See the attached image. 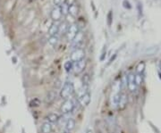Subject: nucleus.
Returning a JSON list of instances; mask_svg holds the SVG:
<instances>
[{"mask_svg": "<svg viewBox=\"0 0 161 133\" xmlns=\"http://www.w3.org/2000/svg\"><path fill=\"white\" fill-rule=\"evenodd\" d=\"M74 93V85L71 81H66L63 85L60 90V97L62 99L66 100L70 98L72 95Z\"/></svg>", "mask_w": 161, "mask_h": 133, "instance_id": "nucleus-1", "label": "nucleus"}, {"mask_svg": "<svg viewBox=\"0 0 161 133\" xmlns=\"http://www.w3.org/2000/svg\"><path fill=\"white\" fill-rule=\"evenodd\" d=\"M75 108V104L74 101L71 98L66 99L61 105L60 107V112L63 114H68V113H72Z\"/></svg>", "mask_w": 161, "mask_h": 133, "instance_id": "nucleus-2", "label": "nucleus"}, {"mask_svg": "<svg viewBox=\"0 0 161 133\" xmlns=\"http://www.w3.org/2000/svg\"><path fill=\"white\" fill-rule=\"evenodd\" d=\"M85 56V51L82 48H75L73 50V52L71 53L70 55V61L73 63H76L80 60H83Z\"/></svg>", "mask_w": 161, "mask_h": 133, "instance_id": "nucleus-3", "label": "nucleus"}, {"mask_svg": "<svg viewBox=\"0 0 161 133\" xmlns=\"http://www.w3.org/2000/svg\"><path fill=\"white\" fill-rule=\"evenodd\" d=\"M79 31H80V30H79L78 24L74 23V24L70 25V26L68 27V30H67L66 33L67 40H68V41H72Z\"/></svg>", "mask_w": 161, "mask_h": 133, "instance_id": "nucleus-4", "label": "nucleus"}, {"mask_svg": "<svg viewBox=\"0 0 161 133\" xmlns=\"http://www.w3.org/2000/svg\"><path fill=\"white\" fill-rule=\"evenodd\" d=\"M91 100V95L89 91H85L80 95V97H78V102L80 106L82 107H87L88 105H90Z\"/></svg>", "mask_w": 161, "mask_h": 133, "instance_id": "nucleus-5", "label": "nucleus"}, {"mask_svg": "<svg viewBox=\"0 0 161 133\" xmlns=\"http://www.w3.org/2000/svg\"><path fill=\"white\" fill-rule=\"evenodd\" d=\"M86 68V62L85 60H80L79 62L74 63V67H73V71L75 74H80Z\"/></svg>", "mask_w": 161, "mask_h": 133, "instance_id": "nucleus-6", "label": "nucleus"}, {"mask_svg": "<svg viewBox=\"0 0 161 133\" xmlns=\"http://www.w3.org/2000/svg\"><path fill=\"white\" fill-rule=\"evenodd\" d=\"M83 38H84V34L82 31H79L77 35L74 37V39L71 42H72V47H74V49L75 48H79L80 47V45L82 43V40H83Z\"/></svg>", "mask_w": 161, "mask_h": 133, "instance_id": "nucleus-7", "label": "nucleus"}, {"mask_svg": "<svg viewBox=\"0 0 161 133\" xmlns=\"http://www.w3.org/2000/svg\"><path fill=\"white\" fill-rule=\"evenodd\" d=\"M50 16H51V19L55 21H58L62 18V13H61L60 7L59 6H56L52 9L51 13H50Z\"/></svg>", "mask_w": 161, "mask_h": 133, "instance_id": "nucleus-8", "label": "nucleus"}, {"mask_svg": "<svg viewBox=\"0 0 161 133\" xmlns=\"http://www.w3.org/2000/svg\"><path fill=\"white\" fill-rule=\"evenodd\" d=\"M127 85L128 88L131 92H135L138 88V86L135 82V79H134V74H130L128 76V80H127Z\"/></svg>", "mask_w": 161, "mask_h": 133, "instance_id": "nucleus-9", "label": "nucleus"}, {"mask_svg": "<svg viewBox=\"0 0 161 133\" xmlns=\"http://www.w3.org/2000/svg\"><path fill=\"white\" fill-rule=\"evenodd\" d=\"M52 131H53L52 123L48 122L47 121L42 123V125H41V133H51Z\"/></svg>", "mask_w": 161, "mask_h": 133, "instance_id": "nucleus-10", "label": "nucleus"}, {"mask_svg": "<svg viewBox=\"0 0 161 133\" xmlns=\"http://www.w3.org/2000/svg\"><path fill=\"white\" fill-rule=\"evenodd\" d=\"M75 128V120L73 118H69L68 120L66 121V126H65V130L71 132Z\"/></svg>", "mask_w": 161, "mask_h": 133, "instance_id": "nucleus-11", "label": "nucleus"}, {"mask_svg": "<svg viewBox=\"0 0 161 133\" xmlns=\"http://www.w3.org/2000/svg\"><path fill=\"white\" fill-rule=\"evenodd\" d=\"M47 121L50 123H56L60 120V116L56 113H51L47 115Z\"/></svg>", "mask_w": 161, "mask_h": 133, "instance_id": "nucleus-12", "label": "nucleus"}, {"mask_svg": "<svg viewBox=\"0 0 161 133\" xmlns=\"http://www.w3.org/2000/svg\"><path fill=\"white\" fill-rule=\"evenodd\" d=\"M58 28H59V23H57L56 21L53 23L50 28L48 29V34H49V36L51 37V36H56V35H57L58 33Z\"/></svg>", "mask_w": 161, "mask_h": 133, "instance_id": "nucleus-13", "label": "nucleus"}, {"mask_svg": "<svg viewBox=\"0 0 161 133\" xmlns=\"http://www.w3.org/2000/svg\"><path fill=\"white\" fill-rule=\"evenodd\" d=\"M69 6L70 5H68L67 2H63V3H61L60 5H59L62 15H65L66 16V15H67L69 13Z\"/></svg>", "mask_w": 161, "mask_h": 133, "instance_id": "nucleus-14", "label": "nucleus"}, {"mask_svg": "<svg viewBox=\"0 0 161 133\" xmlns=\"http://www.w3.org/2000/svg\"><path fill=\"white\" fill-rule=\"evenodd\" d=\"M79 13V8H78V6L76 4H72L71 6H69V13L73 16V17H75L77 16V14Z\"/></svg>", "mask_w": 161, "mask_h": 133, "instance_id": "nucleus-15", "label": "nucleus"}, {"mask_svg": "<svg viewBox=\"0 0 161 133\" xmlns=\"http://www.w3.org/2000/svg\"><path fill=\"white\" fill-rule=\"evenodd\" d=\"M127 103V97H126V95L125 94H120V99H119V103H118V106L117 107H119L120 109H123L124 107H125Z\"/></svg>", "mask_w": 161, "mask_h": 133, "instance_id": "nucleus-16", "label": "nucleus"}, {"mask_svg": "<svg viewBox=\"0 0 161 133\" xmlns=\"http://www.w3.org/2000/svg\"><path fill=\"white\" fill-rule=\"evenodd\" d=\"M68 24H67V22L66 21H64V22H62L59 24V28H58V33L59 35H66V33L67 30H68Z\"/></svg>", "mask_w": 161, "mask_h": 133, "instance_id": "nucleus-17", "label": "nucleus"}, {"mask_svg": "<svg viewBox=\"0 0 161 133\" xmlns=\"http://www.w3.org/2000/svg\"><path fill=\"white\" fill-rule=\"evenodd\" d=\"M48 43L52 46V47H56L58 43V37L56 35V36H51L49 37L48 39Z\"/></svg>", "mask_w": 161, "mask_h": 133, "instance_id": "nucleus-18", "label": "nucleus"}, {"mask_svg": "<svg viewBox=\"0 0 161 133\" xmlns=\"http://www.w3.org/2000/svg\"><path fill=\"white\" fill-rule=\"evenodd\" d=\"M73 67H74V63L71 61H67L66 63L65 64V69L66 72H71L73 71Z\"/></svg>", "mask_w": 161, "mask_h": 133, "instance_id": "nucleus-19", "label": "nucleus"}, {"mask_svg": "<svg viewBox=\"0 0 161 133\" xmlns=\"http://www.w3.org/2000/svg\"><path fill=\"white\" fill-rule=\"evenodd\" d=\"M144 68H145V64H144L143 63H141V64L137 66V70H136L137 74H141V73H143Z\"/></svg>", "mask_w": 161, "mask_h": 133, "instance_id": "nucleus-20", "label": "nucleus"}, {"mask_svg": "<svg viewBox=\"0 0 161 133\" xmlns=\"http://www.w3.org/2000/svg\"><path fill=\"white\" fill-rule=\"evenodd\" d=\"M54 2V5H55V7L56 6H59L61 3H62V0H53Z\"/></svg>", "mask_w": 161, "mask_h": 133, "instance_id": "nucleus-21", "label": "nucleus"}, {"mask_svg": "<svg viewBox=\"0 0 161 133\" xmlns=\"http://www.w3.org/2000/svg\"><path fill=\"white\" fill-rule=\"evenodd\" d=\"M107 17H108V24L110 25V20H111V13H108V15H107Z\"/></svg>", "mask_w": 161, "mask_h": 133, "instance_id": "nucleus-22", "label": "nucleus"}, {"mask_svg": "<svg viewBox=\"0 0 161 133\" xmlns=\"http://www.w3.org/2000/svg\"><path fill=\"white\" fill-rule=\"evenodd\" d=\"M86 133H93V132H92V131H91V130H88L87 131H86Z\"/></svg>", "mask_w": 161, "mask_h": 133, "instance_id": "nucleus-23", "label": "nucleus"}]
</instances>
